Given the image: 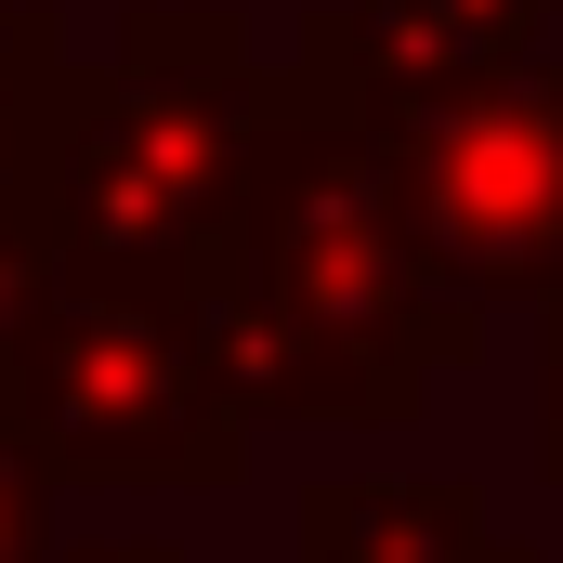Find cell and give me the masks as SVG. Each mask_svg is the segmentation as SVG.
Masks as SVG:
<instances>
[{"label":"cell","mask_w":563,"mask_h":563,"mask_svg":"<svg viewBox=\"0 0 563 563\" xmlns=\"http://www.w3.org/2000/svg\"><path fill=\"white\" fill-rule=\"evenodd\" d=\"M563 0H341L314 40L367 79V92H445V79H485L511 53H538Z\"/></svg>","instance_id":"5"},{"label":"cell","mask_w":563,"mask_h":563,"mask_svg":"<svg viewBox=\"0 0 563 563\" xmlns=\"http://www.w3.org/2000/svg\"><path fill=\"white\" fill-rule=\"evenodd\" d=\"M13 432L92 485H236L250 472V407L210 367L184 276H66L26 341Z\"/></svg>","instance_id":"3"},{"label":"cell","mask_w":563,"mask_h":563,"mask_svg":"<svg viewBox=\"0 0 563 563\" xmlns=\"http://www.w3.org/2000/svg\"><path fill=\"white\" fill-rule=\"evenodd\" d=\"M276 92L288 79L250 66V26L236 13L157 0V13L119 26V53L92 79L66 66L13 210L53 236L66 276H184L223 236L236 170H250V144L276 119Z\"/></svg>","instance_id":"2"},{"label":"cell","mask_w":563,"mask_h":563,"mask_svg":"<svg viewBox=\"0 0 563 563\" xmlns=\"http://www.w3.org/2000/svg\"><path fill=\"white\" fill-rule=\"evenodd\" d=\"M53 288H66V263H53V236L0 197V432H13V380H26V341H40V314H53Z\"/></svg>","instance_id":"8"},{"label":"cell","mask_w":563,"mask_h":563,"mask_svg":"<svg viewBox=\"0 0 563 563\" xmlns=\"http://www.w3.org/2000/svg\"><path fill=\"white\" fill-rule=\"evenodd\" d=\"M367 119L459 301H563V66L511 53L445 92H367Z\"/></svg>","instance_id":"4"},{"label":"cell","mask_w":563,"mask_h":563,"mask_svg":"<svg viewBox=\"0 0 563 563\" xmlns=\"http://www.w3.org/2000/svg\"><path fill=\"white\" fill-rule=\"evenodd\" d=\"M184 301H197V341L250 420L394 432L420 420L432 367L472 354V301L420 250L394 144L328 40H301L276 119L236 170L223 236L184 263Z\"/></svg>","instance_id":"1"},{"label":"cell","mask_w":563,"mask_h":563,"mask_svg":"<svg viewBox=\"0 0 563 563\" xmlns=\"http://www.w3.org/2000/svg\"><path fill=\"white\" fill-rule=\"evenodd\" d=\"M485 538V498L445 472H394V485H314L301 498V563H459Z\"/></svg>","instance_id":"6"},{"label":"cell","mask_w":563,"mask_h":563,"mask_svg":"<svg viewBox=\"0 0 563 563\" xmlns=\"http://www.w3.org/2000/svg\"><path fill=\"white\" fill-rule=\"evenodd\" d=\"M0 563H53V459L0 432Z\"/></svg>","instance_id":"9"},{"label":"cell","mask_w":563,"mask_h":563,"mask_svg":"<svg viewBox=\"0 0 563 563\" xmlns=\"http://www.w3.org/2000/svg\"><path fill=\"white\" fill-rule=\"evenodd\" d=\"M538 472L563 485V301H551V328H538Z\"/></svg>","instance_id":"10"},{"label":"cell","mask_w":563,"mask_h":563,"mask_svg":"<svg viewBox=\"0 0 563 563\" xmlns=\"http://www.w3.org/2000/svg\"><path fill=\"white\" fill-rule=\"evenodd\" d=\"M53 92H66V40H53V13L0 0V197L26 184V157H40V119H53Z\"/></svg>","instance_id":"7"},{"label":"cell","mask_w":563,"mask_h":563,"mask_svg":"<svg viewBox=\"0 0 563 563\" xmlns=\"http://www.w3.org/2000/svg\"><path fill=\"white\" fill-rule=\"evenodd\" d=\"M53 563H184L170 538H92V551H53Z\"/></svg>","instance_id":"11"}]
</instances>
